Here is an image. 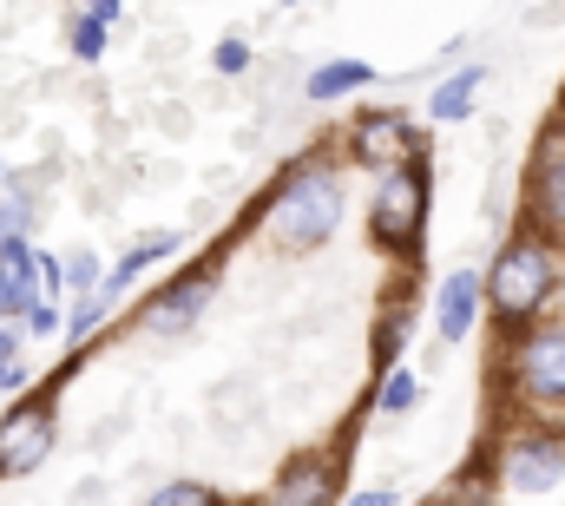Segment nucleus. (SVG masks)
<instances>
[{
	"label": "nucleus",
	"mask_w": 565,
	"mask_h": 506,
	"mask_svg": "<svg viewBox=\"0 0 565 506\" xmlns=\"http://www.w3.org/2000/svg\"><path fill=\"white\" fill-rule=\"evenodd\" d=\"M26 329L33 336H60V296H33L26 303Z\"/></svg>",
	"instance_id": "obj_20"
},
{
	"label": "nucleus",
	"mask_w": 565,
	"mask_h": 506,
	"mask_svg": "<svg viewBox=\"0 0 565 506\" xmlns=\"http://www.w3.org/2000/svg\"><path fill=\"white\" fill-rule=\"evenodd\" d=\"M415 401H422V381L388 362L382 369V414H415Z\"/></svg>",
	"instance_id": "obj_16"
},
{
	"label": "nucleus",
	"mask_w": 565,
	"mask_h": 506,
	"mask_svg": "<svg viewBox=\"0 0 565 506\" xmlns=\"http://www.w3.org/2000/svg\"><path fill=\"white\" fill-rule=\"evenodd\" d=\"M362 86H375V66L369 60H329V66H316L309 73V99L316 106H329V99H349V93H362Z\"/></svg>",
	"instance_id": "obj_13"
},
{
	"label": "nucleus",
	"mask_w": 565,
	"mask_h": 506,
	"mask_svg": "<svg viewBox=\"0 0 565 506\" xmlns=\"http://www.w3.org/2000/svg\"><path fill=\"white\" fill-rule=\"evenodd\" d=\"M26 224H33V204L26 198H7L0 204V231H26Z\"/></svg>",
	"instance_id": "obj_24"
},
{
	"label": "nucleus",
	"mask_w": 565,
	"mask_h": 506,
	"mask_svg": "<svg viewBox=\"0 0 565 506\" xmlns=\"http://www.w3.org/2000/svg\"><path fill=\"white\" fill-rule=\"evenodd\" d=\"M164 256H178V231H151V238H139L132 251L99 276V296H106V303H119V296H126V283H139L145 270H151V263H164Z\"/></svg>",
	"instance_id": "obj_12"
},
{
	"label": "nucleus",
	"mask_w": 565,
	"mask_h": 506,
	"mask_svg": "<svg viewBox=\"0 0 565 506\" xmlns=\"http://www.w3.org/2000/svg\"><path fill=\"white\" fill-rule=\"evenodd\" d=\"M0 316H20V296H13V283H7V270H0Z\"/></svg>",
	"instance_id": "obj_27"
},
{
	"label": "nucleus",
	"mask_w": 565,
	"mask_h": 506,
	"mask_svg": "<svg viewBox=\"0 0 565 506\" xmlns=\"http://www.w3.org/2000/svg\"><path fill=\"white\" fill-rule=\"evenodd\" d=\"M565 474V434L559 428H520L507 447H500V487L507 494H553Z\"/></svg>",
	"instance_id": "obj_5"
},
{
	"label": "nucleus",
	"mask_w": 565,
	"mask_h": 506,
	"mask_svg": "<svg viewBox=\"0 0 565 506\" xmlns=\"http://www.w3.org/2000/svg\"><path fill=\"white\" fill-rule=\"evenodd\" d=\"M211 66H217V73H244V66H250V46H244V40H224V46L211 53Z\"/></svg>",
	"instance_id": "obj_21"
},
{
	"label": "nucleus",
	"mask_w": 565,
	"mask_h": 506,
	"mask_svg": "<svg viewBox=\"0 0 565 506\" xmlns=\"http://www.w3.org/2000/svg\"><path fill=\"white\" fill-rule=\"evenodd\" d=\"M26 362H20V356H0V394H20V388H26Z\"/></svg>",
	"instance_id": "obj_23"
},
{
	"label": "nucleus",
	"mask_w": 565,
	"mask_h": 506,
	"mask_svg": "<svg viewBox=\"0 0 565 506\" xmlns=\"http://www.w3.org/2000/svg\"><path fill=\"white\" fill-rule=\"evenodd\" d=\"M526 204H533L540 238H565V131L553 145H540V165L526 178Z\"/></svg>",
	"instance_id": "obj_7"
},
{
	"label": "nucleus",
	"mask_w": 565,
	"mask_h": 506,
	"mask_svg": "<svg viewBox=\"0 0 565 506\" xmlns=\"http://www.w3.org/2000/svg\"><path fill=\"white\" fill-rule=\"evenodd\" d=\"M335 487H342V467L329 461V454H302V461H289L277 481V500L289 506H322L335 500Z\"/></svg>",
	"instance_id": "obj_11"
},
{
	"label": "nucleus",
	"mask_w": 565,
	"mask_h": 506,
	"mask_svg": "<svg viewBox=\"0 0 565 506\" xmlns=\"http://www.w3.org/2000/svg\"><path fill=\"white\" fill-rule=\"evenodd\" d=\"M0 356H20V329H7V323H0Z\"/></svg>",
	"instance_id": "obj_28"
},
{
	"label": "nucleus",
	"mask_w": 565,
	"mask_h": 506,
	"mask_svg": "<svg viewBox=\"0 0 565 506\" xmlns=\"http://www.w3.org/2000/svg\"><path fill=\"white\" fill-rule=\"evenodd\" d=\"M335 231H342V178L329 165H296L270 198V238L289 256H309Z\"/></svg>",
	"instance_id": "obj_1"
},
{
	"label": "nucleus",
	"mask_w": 565,
	"mask_h": 506,
	"mask_svg": "<svg viewBox=\"0 0 565 506\" xmlns=\"http://www.w3.org/2000/svg\"><path fill=\"white\" fill-rule=\"evenodd\" d=\"M553 283H559L553 244H546L540 231H520V238H507V244H500L493 270L480 276V303H493V316H500L507 329H520V323H533V316L546 309Z\"/></svg>",
	"instance_id": "obj_2"
},
{
	"label": "nucleus",
	"mask_w": 565,
	"mask_h": 506,
	"mask_svg": "<svg viewBox=\"0 0 565 506\" xmlns=\"http://www.w3.org/2000/svg\"><path fill=\"white\" fill-rule=\"evenodd\" d=\"M402 336H408V309H395L382 329H375V362L388 369V362H402Z\"/></svg>",
	"instance_id": "obj_19"
},
{
	"label": "nucleus",
	"mask_w": 565,
	"mask_h": 506,
	"mask_svg": "<svg viewBox=\"0 0 565 506\" xmlns=\"http://www.w3.org/2000/svg\"><path fill=\"white\" fill-rule=\"evenodd\" d=\"M526 336L507 356V381L526 408H565V323H520Z\"/></svg>",
	"instance_id": "obj_4"
},
{
	"label": "nucleus",
	"mask_w": 565,
	"mask_h": 506,
	"mask_svg": "<svg viewBox=\"0 0 565 506\" xmlns=\"http://www.w3.org/2000/svg\"><path fill=\"white\" fill-rule=\"evenodd\" d=\"M480 323V270H447L440 296H434V336L440 342H467Z\"/></svg>",
	"instance_id": "obj_9"
},
{
	"label": "nucleus",
	"mask_w": 565,
	"mask_h": 506,
	"mask_svg": "<svg viewBox=\"0 0 565 506\" xmlns=\"http://www.w3.org/2000/svg\"><path fill=\"white\" fill-rule=\"evenodd\" d=\"M73 53H79V60L93 66V60L106 53V20H93V13H79V20H73Z\"/></svg>",
	"instance_id": "obj_18"
},
{
	"label": "nucleus",
	"mask_w": 565,
	"mask_h": 506,
	"mask_svg": "<svg viewBox=\"0 0 565 506\" xmlns=\"http://www.w3.org/2000/svg\"><path fill=\"white\" fill-rule=\"evenodd\" d=\"M355 500H362V506H395V500H402V494H395V487H362Z\"/></svg>",
	"instance_id": "obj_26"
},
{
	"label": "nucleus",
	"mask_w": 565,
	"mask_h": 506,
	"mask_svg": "<svg viewBox=\"0 0 565 506\" xmlns=\"http://www.w3.org/2000/svg\"><path fill=\"white\" fill-rule=\"evenodd\" d=\"M151 500L158 506H217V487H204V481H164Z\"/></svg>",
	"instance_id": "obj_17"
},
{
	"label": "nucleus",
	"mask_w": 565,
	"mask_h": 506,
	"mask_svg": "<svg viewBox=\"0 0 565 506\" xmlns=\"http://www.w3.org/2000/svg\"><path fill=\"white\" fill-rule=\"evenodd\" d=\"M217 296V276L211 270H191L184 283H171L164 296H151V309H145V329L151 336H178V329H191L198 316H204V303Z\"/></svg>",
	"instance_id": "obj_8"
},
{
	"label": "nucleus",
	"mask_w": 565,
	"mask_h": 506,
	"mask_svg": "<svg viewBox=\"0 0 565 506\" xmlns=\"http://www.w3.org/2000/svg\"><path fill=\"white\" fill-rule=\"evenodd\" d=\"M53 441H60V421H53V401H20L7 421H0V481H26L53 461Z\"/></svg>",
	"instance_id": "obj_6"
},
{
	"label": "nucleus",
	"mask_w": 565,
	"mask_h": 506,
	"mask_svg": "<svg viewBox=\"0 0 565 506\" xmlns=\"http://www.w3.org/2000/svg\"><path fill=\"white\" fill-rule=\"evenodd\" d=\"M60 276H66L73 289H99V263H93V256H73V263H60Z\"/></svg>",
	"instance_id": "obj_22"
},
{
	"label": "nucleus",
	"mask_w": 565,
	"mask_h": 506,
	"mask_svg": "<svg viewBox=\"0 0 565 506\" xmlns=\"http://www.w3.org/2000/svg\"><path fill=\"white\" fill-rule=\"evenodd\" d=\"M480 86H487V66H460L454 80H440V86H434V99H427V113H434L440 126H460V119L473 113V99H480Z\"/></svg>",
	"instance_id": "obj_14"
},
{
	"label": "nucleus",
	"mask_w": 565,
	"mask_h": 506,
	"mask_svg": "<svg viewBox=\"0 0 565 506\" xmlns=\"http://www.w3.org/2000/svg\"><path fill=\"white\" fill-rule=\"evenodd\" d=\"M422 224H427V165L422 151H408L402 165H388V178L375 191V211H369V231H375L382 251L415 256L422 251Z\"/></svg>",
	"instance_id": "obj_3"
},
{
	"label": "nucleus",
	"mask_w": 565,
	"mask_h": 506,
	"mask_svg": "<svg viewBox=\"0 0 565 506\" xmlns=\"http://www.w3.org/2000/svg\"><path fill=\"white\" fill-rule=\"evenodd\" d=\"M86 13H93V20H106V27H113V20H126V0H86Z\"/></svg>",
	"instance_id": "obj_25"
},
{
	"label": "nucleus",
	"mask_w": 565,
	"mask_h": 506,
	"mask_svg": "<svg viewBox=\"0 0 565 506\" xmlns=\"http://www.w3.org/2000/svg\"><path fill=\"white\" fill-rule=\"evenodd\" d=\"M106 316H113V303H106L99 289H79V303H73V316H60V329H66L73 342H86V336H93Z\"/></svg>",
	"instance_id": "obj_15"
},
{
	"label": "nucleus",
	"mask_w": 565,
	"mask_h": 506,
	"mask_svg": "<svg viewBox=\"0 0 565 506\" xmlns=\"http://www.w3.org/2000/svg\"><path fill=\"white\" fill-rule=\"evenodd\" d=\"M349 145H355V158H362V165H382V171H388V165H402L408 151H422L402 113H362V126H355Z\"/></svg>",
	"instance_id": "obj_10"
},
{
	"label": "nucleus",
	"mask_w": 565,
	"mask_h": 506,
	"mask_svg": "<svg viewBox=\"0 0 565 506\" xmlns=\"http://www.w3.org/2000/svg\"><path fill=\"white\" fill-rule=\"evenodd\" d=\"M0 256H7V231H0Z\"/></svg>",
	"instance_id": "obj_29"
}]
</instances>
